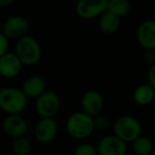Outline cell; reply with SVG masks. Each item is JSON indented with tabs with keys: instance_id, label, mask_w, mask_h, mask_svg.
<instances>
[{
	"instance_id": "9c48e42d",
	"label": "cell",
	"mask_w": 155,
	"mask_h": 155,
	"mask_svg": "<svg viewBox=\"0 0 155 155\" xmlns=\"http://www.w3.org/2000/svg\"><path fill=\"white\" fill-rule=\"evenodd\" d=\"M81 107L82 112L91 117H96L101 114L104 107V98L101 93L95 89L86 91L81 97Z\"/></svg>"
},
{
	"instance_id": "603a6c76",
	"label": "cell",
	"mask_w": 155,
	"mask_h": 155,
	"mask_svg": "<svg viewBox=\"0 0 155 155\" xmlns=\"http://www.w3.org/2000/svg\"><path fill=\"white\" fill-rule=\"evenodd\" d=\"M8 48H9V39L2 33H0V58L7 53Z\"/></svg>"
},
{
	"instance_id": "52a82bcc",
	"label": "cell",
	"mask_w": 155,
	"mask_h": 155,
	"mask_svg": "<svg viewBox=\"0 0 155 155\" xmlns=\"http://www.w3.org/2000/svg\"><path fill=\"white\" fill-rule=\"evenodd\" d=\"M29 30V22L26 17L14 15L9 17L2 24V34L9 38L19 39L26 36Z\"/></svg>"
},
{
	"instance_id": "5b68a950",
	"label": "cell",
	"mask_w": 155,
	"mask_h": 155,
	"mask_svg": "<svg viewBox=\"0 0 155 155\" xmlns=\"http://www.w3.org/2000/svg\"><path fill=\"white\" fill-rule=\"evenodd\" d=\"M61 107V99L55 91H46L36 98L35 110L41 118H54Z\"/></svg>"
},
{
	"instance_id": "7402d4cb",
	"label": "cell",
	"mask_w": 155,
	"mask_h": 155,
	"mask_svg": "<svg viewBox=\"0 0 155 155\" xmlns=\"http://www.w3.org/2000/svg\"><path fill=\"white\" fill-rule=\"evenodd\" d=\"M143 60L147 64L149 65H154L155 64V49L151 50H144L143 52Z\"/></svg>"
},
{
	"instance_id": "ffe728a7",
	"label": "cell",
	"mask_w": 155,
	"mask_h": 155,
	"mask_svg": "<svg viewBox=\"0 0 155 155\" xmlns=\"http://www.w3.org/2000/svg\"><path fill=\"white\" fill-rule=\"evenodd\" d=\"M73 155H98L97 147L89 142H83L75 147Z\"/></svg>"
},
{
	"instance_id": "d6986e66",
	"label": "cell",
	"mask_w": 155,
	"mask_h": 155,
	"mask_svg": "<svg viewBox=\"0 0 155 155\" xmlns=\"http://www.w3.org/2000/svg\"><path fill=\"white\" fill-rule=\"evenodd\" d=\"M12 151L14 155H29L32 151V144L26 136L16 138L12 144Z\"/></svg>"
},
{
	"instance_id": "8fae6325",
	"label": "cell",
	"mask_w": 155,
	"mask_h": 155,
	"mask_svg": "<svg viewBox=\"0 0 155 155\" xmlns=\"http://www.w3.org/2000/svg\"><path fill=\"white\" fill-rule=\"evenodd\" d=\"M2 129L8 136L16 139L26 136L28 132V123L20 115H8L3 119Z\"/></svg>"
},
{
	"instance_id": "cb8c5ba5",
	"label": "cell",
	"mask_w": 155,
	"mask_h": 155,
	"mask_svg": "<svg viewBox=\"0 0 155 155\" xmlns=\"http://www.w3.org/2000/svg\"><path fill=\"white\" fill-rule=\"evenodd\" d=\"M148 81L149 85L155 91V64L149 68L148 71Z\"/></svg>"
},
{
	"instance_id": "30bf717a",
	"label": "cell",
	"mask_w": 155,
	"mask_h": 155,
	"mask_svg": "<svg viewBox=\"0 0 155 155\" xmlns=\"http://www.w3.org/2000/svg\"><path fill=\"white\" fill-rule=\"evenodd\" d=\"M58 124L54 118H41L34 129V135L41 143H49L55 139Z\"/></svg>"
},
{
	"instance_id": "4fadbf2b",
	"label": "cell",
	"mask_w": 155,
	"mask_h": 155,
	"mask_svg": "<svg viewBox=\"0 0 155 155\" xmlns=\"http://www.w3.org/2000/svg\"><path fill=\"white\" fill-rule=\"evenodd\" d=\"M22 63L15 52H9L0 58V75L5 78H14L21 71Z\"/></svg>"
},
{
	"instance_id": "7c38bea8",
	"label": "cell",
	"mask_w": 155,
	"mask_h": 155,
	"mask_svg": "<svg viewBox=\"0 0 155 155\" xmlns=\"http://www.w3.org/2000/svg\"><path fill=\"white\" fill-rule=\"evenodd\" d=\"M136 38L144 50L155 49V20L146 19L140 22L136 30Z\"/></svg>"
},
{
	"instance_id": "8992f818",
	"label": "cell",
	"mask_w": 155,
	"mask_h": 155,
	"mask_svg": "<svg viewBox=\"0 0 155 155\" xmlns=\"http://www.w3.org/2000/svg\"><path fill=\"white\" fill-rule=\"evenodd\" d=\"M107 11V0H80L75 5V13L85 20L99 18Z\"/></svg>"
},
{
	"instance_id": "484cf974",
	"label": "cell",
	"mask_w": 155,
	"mask_h": 155,
	"mask_svg": "<svg viewBox=\"0 0 155 155\" xmlns=\"http://www.w3.org/2000/svg\"><path fill=\"white\" fill-rule=\"evenodd\" d=\"M0 78H1V75H0Z\"/></svg>"
},
{
	"instance_id": "5bb4252c",
	"label": "cell",
	"mask_w": 155,
	"mask_h": 155,
	"mask_svg": "<svg viewBox=\"0 0 155 155\" xmlns=\"http://www.w3.org/2000/svg\"><path fill=\"white\" fill-rule=\"evenodd\" d=\"M46 87H47V83L43 77L38 74H32L24 81L21 85V91L27 98L36 99L47 91Z\"/></svg>"
},
{
	"instance_id": "d4e9b609",
	"label": "cell",
	"mask_w": 155,
	"mask_h": 155,
	"mask_svg": "<svg viewBox=\"0 0 155 155\" xmlns=\"http://www.w3.org/2000/svg\"><path fill=\"white\" fill-rule=\"evenodd\" d=\"M14 3V0H0V7H8V5Z\"/></svg>"
},
{
	"instance_id": "6da1fadb",
	"label": "cell",
	"mask_w": 155,
	"mask_h": 155,
	"mask_svg": "<svg viewBox=\"0 0 155 155\" xmlns=\"http://www.w3.org/2000/svg\"><path fill=\"white\" fill-rule=\"evenodd\" d=\"M28 105V98L17 87H3L0 89V108L9 115H19Z\"/></svg>"
},
{
	"instance_id": "3957f363",
	"label": "cell",
	"mask_w": 155,
	"mask_h": 155,
	"mask_svg": "<svg viewBox=\"0 0 155 155\" xmlns=\"http://www.w3.org/2000/svg\"><path fill=\"white\" fill-rule=\"evenodd\" d=\"M142 127L136 117L131 115H123L115 120L114 135L120 138L125 143L133 142L136 138L141 136Z\"/></svg>"
},
{
	"instance_id": "ba28073f",
	"label": "cell",
	"mask_w": 155,
	"mask_h": 155,
	"mask_svg": "<svg viewBox=\"0 0 155 155\" xmlns=\"http://www.w3.org/2000/svg\"><path fill=\"white\" fill-rule=\"evenodd\" d=\"M97 151L98 155H127V146L114 134H110L99 140Z\"/></svg>"
},
{
	"instance_id": "9a60e30c",
	"label": "cell",
	"mask_w": 155,
	"mask_h": 155,
	"mask_svg": "<svg viewBox=\"0 0 155 155\" xmlns=\"http://www.w3.org/2000/svg\"><path fill=\"white\" fill-rule=\"evenodd\" d=\"M121 18L113 14L112 12L106 11L99 17V30L104 35H113L120 28Z\"/></svg>"
},
{
	"instance_id": "44dd1931",
	"label": "cell",
	"mask_w": 155,
	"mask_h": 155,
	"mask_svg": "<svg viewBox=\"0 0 155 155\" xmlns=\"http://www.w3.org/2000/svg\"><path fill=\"white\" fill-rule=\"evenodd\" d=\"M110 127V121L108 119V117L101 114L94 117V127H95V130H97L99 132H104Z\"/></svg>"
},
{
	"instance_id": "4316f807",
	"label": "cell",
	"mask_w": 155,
	"mask_h": 155,
	"mask_svg": "<svg viewBox=\"0 0 155 155\" xmlns=\"http://www.w3.org/2000/svg\"><path fill=\"white\" fill-rule=\"evenodd\" d=\"M154 103H155V101H154Z\"/></svg>"
},
{
	"instance_id": "277c9868",
	"label": "cell",
	"mask_w": 155,
	"mask_h": 155,
	"mask_svg": "<svg viewBox=\"0 0 155 155\" xmlns=\"http://www.w3.org/2000/svg\"><path fill=\"white\" fill-rule=\"evenodd\" d=\"M15 54L22 65H34L38 63L41 58V45L33 36L26 35L16 41Z\"/></svg>"
},
{
	"instance_id": "ac0fdd59",
	"label": "cell",
	"mask_w": 155,
	"mask_h": 155,
	"mask_svg": "<svg viewBox=\"0 0 155 155\" xmlns=\"http://www.w3.org/2000/svg\"><path fill=\"white\" fill-rule=\"evenodd\" d=\"M131 3L127 0H107V11L119 18L125 17L131 12Z\"/></svg>"
},
{
	"instance_id": "2e32d148",
	"label": "cell",
	"mask_w": 155,
	"mask_h": 155,
	"mask_svg": "<svg viewBox=\"0 0 155 155\" xmlns=\"http://www.w3.org/2000/svg\"><path fill=\"white\" fill-rule=\"evenodd\" d=\"M134 101L142 106L149 105L155 101V91L149 84H141L133 93Z\"/></svg>"
},
{
	"instance_id": "e0dca14e",
	"label": "cell",
	"mask_w": 155,
	"mask_h": 155,
	"mask_svg": "<svg viewBox=\"0 0 155 155\" xmlns=\"http://www.w3.org/2000/svg\"><path fill=\"white\" fill-rule=\"evenodd\" d=\"M132 149L135 155H151L154 151V144L150 138L141 135L132 142Z\"/></svg>"
},
{
	"instance_id": "7a4b0ae2",
	"label": "cell",
	"mask_w": 155,
	"mask_h": 155,
	"mask_svg": "<svg viewBox=\"0 0 155 155\" xmlns=\"http://www.w3.org/2000/svg\"><path fill=\"white\" fill-rule=\"evenodd\" d=\"M66 130L70 137L78 140L85 139L95 131L94 117L85 114L82 110L73 113L67 119Z\"/></svg>"
}]
</instances>
